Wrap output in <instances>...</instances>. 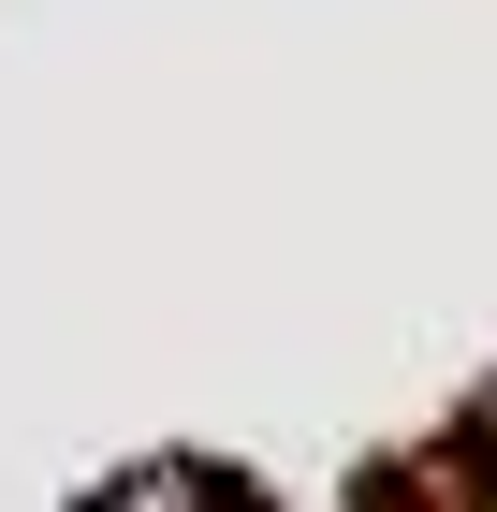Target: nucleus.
I'll use <instances>...</instances> for the list:
<instances>
[{
  "instance_id": "obj_1",
  "label": "nucleus",
  "mask_w": 497,
  "mask_h": 512,
  "mask_svg": "<svg viewBox=\"0 0 497 512\" xmlns=\"http://www.w3.org/2000/svg\"><path fill=\"white\" fill-rule=\"evenodd\" d=\"M88 512H278V498L234 483V469H205V454H147V469H117Z\"/></svg>"
},
{
  "instance_id": "obj_2",
  "label": "nucleus",
  "mask_w": 497,
  "mask_h": 512,
  "mask_svg": "<svg viewBox=\"0 0 497 512\" xmlns=\"http://www.w3.org/2000/svg\"><path fill=\"white\" fill-rule=\"evenodd\" d=\"M454 512H497V498H454Z\"/></svg>"
}]
</instances>
